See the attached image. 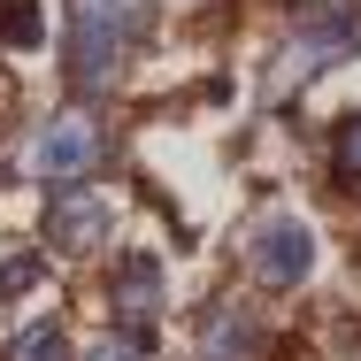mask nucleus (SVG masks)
<instances>
[{"label":"nucleus","instance_id":"4","mask_svg":"<svg viewBox=\"0 0 361 361\" xmlns=\"http://www.w3.org/2000/svg\"><path fill=\"white\" fill-rule=\"evenodd\" d=\"M246 269L262 277V285H300L307 269H315V238H307V223L300 216H262L246 231Z\"/></svg>","mask_w":361,"mask_h":361},{"label":"nucleus","instance_id":"12","mask_svg":"<svg viewBox=\"0 0 361 361\" xmlns=\"http://www.w3.org/2000/svg\"><path fill=\"white\" fill-rule=\"evenodd\" d=\"M77 361H146V346H131V338H100L92 354H77Z\"/></svg>","mask_w":361,"mask_h":361},{"label":"nucleus","instance_id":"10","mask_svg":"<svg viewBox=\"0 0 361 361\" xmlns=\"http://www.w3.org/2000/svg\"><path fill=\"white\" fill-rule=\"evenodd\" d=\"M331 169H338L346 185H361V108L338 123V131H331Z\"/></svg>","mask_w":361,"mask_h":361},{"label":"nucleus","instance_id":"8","mask_svg":"<svg viewBox=\"0 0 361 361\" xmlns=\"http://www.w3.org/2000/svg\"><path fill=\"white\" fill-rule=\"evenodd\" d=\"M0 47L8 54H39L47 47V8L39 0H0Z\"/></svg>","mask_w":361,"mask_h":361},{"label":"nucleus","instance_id":"2","mask_svg":"<svg viewBox=\"0 0 361 361\" xmlns=\"http://www.w3.org/2000/svg\"><path fill=\"white\" fill-rule=\"evenodd\" d=\"M100 154H108L100 116L62 108V116H47V123H39V139H31V177H39V185H54V192H77V185L100 169Z\"/></svg>","mask_w":361,"mask_h":361},{"label":"nucleus","instance_id":"9","mask_svg":"<svg viewBox=\"0 0 361 361\" xmlns=\"http://www.w3.org/2000/svg\"><path fill=\"white\" fill-rule=\"evenodd\" d=\"M0 361H77V346H70L62 323H31V331L8 338V354H0Z\"/></svg>","mask_w":361,"mask_h":361},{"label":"nucleus","instance_id":"3","mask_svg":"<svg viewBox=\"0 0 361 361\" xmlns=\"http://www.w3.org/2000/svg\"><path fill=\"white\" fill-rule=\"evenodd\" d=\"M108 307H116V338L146 346V338H154V323H161V307H169L161 262H154V254H123V262H116V277H108Z\"/></svg>","mask_w":361,"mask_h":361},{"label":"nucleus","instance_id":"1","mask_svg":"<svg viewBox=\"0 0 361 361\" xmlns=\"http://www.w3.org/2000/svg\"><path fill=\"white\" fill-rule=\"evenodd\" d=\"M154 23V0H70V54H62V77L77 92H108L131 47Z\"/></svg>","mask_w":361,"mask_h":361},{"label":"nucleus","instance_id":"11","mask_svg":"<svg viewBox=\"0 0 361 361\" xmlns=\"http://www.w3.org/2000/svg\"><path fill=\"white\" fill-rule=\"evenodd\" d=\"M39 277H47V262H39V254H8V262H0V300H16V292H31Z\"/></svg>","mask_w":361,"mask_h":361},{"label":"nucleus","instance_id":"7","mask_svg":"<svg viewBox=\"0 0 361 361\" xmlns=\"http://www.w3.org/2000/svg\"><path fill=\"white\" fill-rule=\"evenodd\" d=\"M108 238V200L100 192H54V208H47V246L54 254H92Z\"/></svg>","mask_w":361,"mask_h":361},{"label":"nucleus","instance_id":"5","mask_svg":"<svg viewBox=\"0 0 361 361\" xmlns=\"http://www.w3.org/2000/svg\"><path fill=\"white\" fill-rule=\"evenodd\" d=\"M346 47H354V16H346V8H315V16L285 39V62H277V77H269V92H292L300 77L331 70Z\"/></svg>","mask_w":361,"mask_h":361},{"label":"nucleus","instance_id":"6","mask_svg":"<svg viewBox=\"0 0 361 361\" xmlns=\"http://www.w3.org/2000/svg\"><path fill=\"white\" fill-rule=\"evenodd\" d=\"M200 361H269V331L246 300H216L200 315Z\"/></svg>","mask_w":361,"mask_h":361}]
</instances>
